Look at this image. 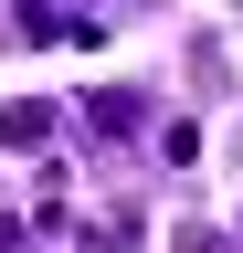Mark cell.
<instances>
[{"label":"cell","instance_id":"obj_1","mask_svg":"<svg viewBox=\"0 0 243 253\" xmlns=\"http://www.w3.org/2000/svg\"><path fill=\"white\" fill-rule=\"evenodd\" d=\"M85 126H96V137H138V126H148V106H138L127 84H96V95H85Z\"/></svg>","mask_w":243,"mask_h":253},{"label":"cell","instance_id":"obj_2","mask_svg":"<svg viewBox=\"0 0 243 253\" xmlns=\"http://www.w3.org/2000/svg\"><path fill=\"white\" fill-rule=\"evenodd\" d=\"M43 137H53V106H43V95L0 106V148H43Z\"/></svg>","mask_w":243,"mask_h":253},{"label":"cell","instance_id":"obj_3","mask_svg":"<svg viewBox=\"0 0 243 253\" xmlns=\"http://www.w3.org/2000/svg\"><path fill=\"white\" fill-rule=\"evenodd\" d=\"M21 32H32V42H96L106 21H85V11H21Z\"/></svg>","mask_w":243,"mask_h":253},{"label":"cell","instance_id":"obj_4","mask_svg":"<svg viewBox=\"0 0 243 253\" xmlns=\"http://www.w3.org/2000/svg\"><path fill=\"white\" fill-rule=\"evenodd\" d=\"M180 253H233V243L211 232V221H180Z\"/></svg>","mask_w":243,"mask_h":253},{"label":"cell","instance_id":"obj_5","mask_svg":"<svg viewBox=\"0 0 243 253\" xmlns=\"http://www.w3.org/2000/svg\"><path fill=\"white\" fill-rule=\"evenodd\" d=\"M11 243H21V221H0V253H11Z\"/></svg>","mask_w":243,"mask_h":253}]
</instances>
